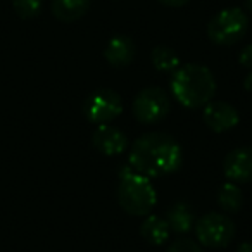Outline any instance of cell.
I'll use <instances>...</instances> for the list:
<instances>
[{
	"instance_id": "obj_2",
	"label": "cell",
	"mask_w": 252,
	"mask_h": 252,
	"mask_svg": "<svg viewBox=\"0 0 252 252\" xmlns=\"http://www.w3.org/2000/svg\"><path fill=\"white\" fill-rule=\"evenodd\" d=\"M171 94L187 109L204 107L216 94V80L209 67L195 63L185 64L173 73Z\"/></svg>"
},
{
	"instance_id": "obj_20",
	"label": "cell",
	"mask_w": 252,
	"mask_h": 252,
	"mask_svg": "<svg viewBox=\"0 0 252 252\" xmlns=\"http://www.w3.org/2000/svg\"><path fill=\"white\" fill-rule=\"evenodd\" d=\"M159 2L162 5H168V7H183L189 0H159Z\"/></svg>"
},
{
	"instance_id": "obj_22",
	"label": "cell",
	"mask_w": 252,
	"mask_h": 252,
	"mask_svg": "<svg viewBox=\"0 0 252 252\" xmlns=\"http://www.w3.org/2000/svg\"><path fill=\"white\" fill-rule=\"evenodd\" d=\"M244 88L247 92H252V71L247 73V76L244 78Z\"/></svg>"
},
{
	"instance_id": "obj_16",
	"label": "cell",
	"mask_w": 252,
	"mask_h": 252,
	"mask_svg": "<svg viewBox=\"0 0 252 252\" xmlns=\"http://www.w3.org/2000/svg\"><path fill=\"white\" fill-rule=\"evenodd\" d=\"M152 66L161 73H175L180 67V57L171 47L158 45L151 52Z\"/></svg>"
},
{
	"instance_id": "obj_23",
	"label": "cell",
	"mask_w": 252,
	"mask_h": 252,
	"mask_svg": "<svg viewBox=\"0 0 252 252\" xmlns=\"http://www.w3.org/2000/svg\"><path fill=\"white\" fill-rule=\"evenodd\" d=\"M245 7H247V11L252 14V0H247V2H245Z\"/></svg>"
},
{
	"instance_id": "obj_8",
	"label": "cell",
	"mask_w": 252,
	"mask_h": 252,
	"mask_svg": "<svg viewBox=\"0 0 252 252\" xmlns=\"http://www.w3.org/2000/svg\"><path fill=\"white\" fill-rule=\"evenodd\" d=\"M204 123L209 130L214 133H223L238 125V111L231 104L223 100H211L209 104L204 105L202 112Z\"/></svg>"
},
{
	"instance_id": "obj_19",
	"label": "cell",
	"mask_w": 252,
	"mask_h": 252,
	"mask_svg": "<svg viewBox=\"0 0 252 252\" xmlns=\"http://www.w3.org/2000/svg\"><path fill=\"white\" fill-rule=\"evenodd\" d=\"M238 63L244 67H247V69H252V43L242 49L240 56H238Z\"/></svg>"
},
{
	"instance_id": "obj_14",
	"label": "cell",
	"mask_w": 252,
	"mask_h": 252,
	"mask_svg": "<svg viewBox=\"0 0 252 252\" xmlns=\"http://www.w3.org/2000/svg\"><path fill=\"white\" fill-rule=\"evenodd\" d=\"M90 9V0H52V14L63 23L81 19Z\"/></svg>"
},
{
	"instance_id": "obj_6",
	"label": "cell",
	"mask_w": 252,
	"mask_h": 252,
	"mask_svg": "<svg viewBox=\"0 0 252 252\" xmlns=\"http://www.w3.org/2000/svg\"><path fill=\"white\" fill-rule=\"evenodd\" d=\"M169 109H171L169 95L161 87H147L140 90L131 105L135 119L144 125H156L162 121L169 114Z\"/></svg>"
},
{
	"instance_id": "obj_10",
	"label": "cell",
	"mask_w": 252,
	"mask_h": 252,
	"mask_svg": "<svg viewBox=\"0 0 252 252\" xmlns=\"http://www.w3.org/2000/svg\"><path fill=\"white\" fill-rule=\"evenodd\" d=\"M92 144L104 156H119L128 149V137L119 128L111 126L109 123L98 125L94 131Z\"/></svg>"
},
{
	"instance_id": "obj_5",
	"label": "cell",
	"mask_w": 252,
	"mask_h": 252,
	"mask_svg": "<svg viewBox=\"0 0 252 252\" xmlns=\"http://www.w3.org/2000/svg\"><path fill=\"white\" fill-rule=\"evenodd\" d=\"M195 235L199 244L209 249H223L231 244L237 228L224 213H206L195 221Z\"/></svg>"
},
{
	"instance_id": "obj_18",
	"label": "cell",
	"mask_w": 252,
	"mask_h": 252,
	"mask_svg": "<svg viewBox=\"0 0 252 252\" xmlns=\"http://www.w3.org/2000/svg\"><path fill=\"white\" fill-rule=\"evenodd\" d=\"M166 252H204L202 247L192 238H176L171 242Z\"/></svg>"
},
{
	"instance_id": "obj_17",
	"label": "cell",
	"mask_w": 252,
	"mask_h": 252,
	"mask_svg": "<svg viewBox=\"0 0 252 252\" xmlns=\"http://www.w3.org/2000/svg\"><path fill=\"white\" fill-rule=\"evenodd\" d=\"M12 7L19 18L32 19L42 11V0H12Z\"/></svg>"
},
{
	"instance_id": "obj_1",
	"label": "cell",
	"mask_w": 252,
	"mask_h": 252,
	"mask_svg": "<svg viewBox=\"0 0 252 252\" xmlns=\"http://www.w3.org/2000/svg\"><path fill=\"white\" fill-rule=\"evenodd\" d=\"M183 152L178 140L168 133L151 131L133 142L130 149V164L147 178L171 175L182 166Z\"/></svg>"
},
{
	"instance_id": "obj_9",
	"label": "cell",
	"mask_w": 252,
	"mask_h": 252,
	"mask_svg": "<svg viewBox=\"0 0 252 252\" xmlns=\"http://www.w3.org/2000/svg\"><path fill=\"white\" fill-rule=\"evenodd\" d=\"M223 171L230 182H252V147H238L228 152L223 161Z\"/></svg>"
},
{
	"instance_id": "obj_7",
	"label": "cell",
	"mask_w": 252,
	"mask_h": 252,
	"mask_svg": "<svg viewBox=\"0 0 252 252\" xmlns=\"http://www.w3.org/2000/svg\"><path fill=\"white\" fill-rule=\"evenodd\" d=\"M123 100L121 95L112 88H97L83 102V114L90 123L105 125L121 116Z\"/></svg>"
},
{
	"instance_id": "obj_3",
	"label": "cell",
	"mask_w": 252,
	"mask_h": 252,
	"mask_svg": "<svg viewBox=\"0 0 252 252\" xmlns=\"http://www.w3.org/2000/svg\"><path fill=\"white\" fill-rule=\"evenodd\" d=\"M118 202L121 209L131 216H147L158 202V192L151 178L133 171L119 178Z\"/></svg>"
},
{
	"instance_id": "obj_13",
	"label": "cell",
	"mask_w": 252,
	"mask_h": 252,
	"mask_svg": "<svg viewBox=\"0 0 252 252\" xmlns=\"http://www.w3.org/2000/svg\"><path fill=\"white\" fill-rule=\"evenodd\" d=\"M140 235L151 245H162L168 242L169 235H171V228H169L166 218L149 214L140 226Z\"/></svg>"
},
{
	"instance_id": "obj_21",
	"label": "cell",
	"mask_w": 252,
	"mask_h": 252,
	"mask_svg": "<svg viewBox=\"0 0 252 252\" xmlns=\"http://www.w3.org/2000/svg\"><path fill=\"white\" fill-rule=\"evenodd\" d=\"M237 252H252V242H242L237 247Z\"/></svg>"
},
{
	"instance_id": "obj_11",
	"label": "cell",
	"mask_w": 252,
	"mask_h": 252,
	"mask_svg": "<svg viewBox=\"0 0 252 252\" xmlns=\"http://www.w3.org/2000/svg\"><path fill=\"white\" fill-rule=\"evenodd\" d=\"M137 56V47L130 36L116 35L109 40L104 50V57L112 67H126L133 63Z\"/></svg>"
},
{
	"instance_id": "obj_12",
	"label": "cell",
	"mask_w": 252,
	"mask_h": 252,
	"mask_svg": "<svg viewBox=\"0 0 252 252\" xmlns=\"http://www.w3.org/2000/svg\"><path fill=\"white\" fill-rule=\"evenodd\" d=\"M166 221H168L169 228L175 233H189L193 226H195V211L190 204L183 202H175L166 213Z\"/></svg>"
},
{
	"instance_id": "obj_4",
	"label": "cell",
	"mask_w": 252,
	"mask_h": 252,
	"mask_svg": "<svg viewBox=\"0 0 252 252\" xmlns=\"http://www.w3.org/2000/svg\"><path fill=\"white\" fill-rule=\"evenodd\" d=\"M249 30V18L242 9L230 7L220 11L207 25V36L213 43L230 47L240 42Z\"/></svg>"
},
{
	"instance_id": "obj_15",
	"label": "cell",
	"mask_w": 252,
	"mask_h": 252,
	"mask_svg": "<svg viewBox=\"0 0 252 252\" xmlns=\"http://www.w3.org/2000/svg\"><path fill=\"white\" fill-rule=\"evenodd\" d=\"M218 204L223 209V213H238L242 209V206H244V193H242L240 187L233 182L221 185V189L218 190Z\"/></svg>"
}]
</instances>
